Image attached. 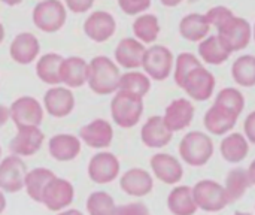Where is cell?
Here are the masks:
<instances>
[{
    "label": "cell",
    "mask_w": 255,
    "mask_h": 215,
    "mask_svg": "<svg viewBox=\"0 0 255 215\" xmlns=\"http://www.w3.org/2000/svg\"><path fill=\"white\" fill-rule=\"evenodd\" d=\"M173 132L164 123L163 115H151L140 127V141L146 148L161 150L173 139Z\"/></svg>",
    "instance_id": "obj_22"
},
{
    "label": "cell",
    "mask_w": 255,
    "mask_h": 215,
    "mask_svg": "<svg viewBox=\"0 0 255 215\" xmlns=\"http://www.w3.org/2000/svg\"><path fill=\"white\" fill-rule=\"evenodd\" d=\"M217 34L232 54L239 52L248 48L253 40V24L247 18L238 16L235 13L230 19L217 28Z\"/></svg>",
    "instance_id": "obj_6"
},
{
    "label": "cell",
    "mask_w": 255,
    "mask_h": 215,
    "mask_svg": "<svg viewBox=\"0 0 255 215\" xmlns=\"http://www.w3.org/2000/svg\"><path fill=\"white\" fill-rule=\"evenodd\" d=\"M45 144V133L37 126L16 127V133L9 142L10 154L19 157H31L37 154Z\"/></svg>",
    "instance_id": "obj_17"
},
{
    "label": "cell",
    "mask_w": 255,
    "mask_h": 215,
    "mask_svg": "<svg viewBox=\"0 0 255 215\" xmlns=\"http://www.w3.org/2000/svg\"><path fill=\"white\" fill-rule=\"evenodd\" d=\"M64 57L58 52H46L36 60L34 72L39 81L52 87L61 85V64Z\"/></svg>",
    "instance_id": "obj_27"
},
{
    "label": "cell",
    "mask_w": 255,
    "mask_h": 215,
    "mask_svg": "<svg viewBox=\"0 0 255 215\" xmlns=\"http://www.w3.org/2000/svg\"><path fill=\"white\" fill-rule=\"evenodd\" d=\"M9 57L19 66L36 63L40 57V42L31 31H21L13 36L9 45Z\"/></svg>",
    "instance_id": "obj_18"
},
{
    "label": "cell",
    "mask_w": 255,
    "mask_h": 215,
    "mask_svg": "<svg viewBox=\"0 0 255 215\" xmlns=\"http://www.w3.org/2000/svg\"><path fill=\"white\" fill-rule=\"evenodd\" d=\"M217 105L235 112L236 115H242L244 109H245V105H247V99L244 96V93L236 88V87H224L221 88L217 96H215V102Z\"/></svg>",
    "instance_id": "obj_37"
},
{
    "label": "cell",
    "mask_w": 255,
    "mask_h": 215,
    "mask_svg": "<svg viewBox=\"0 0 255 215\" xmlns=\"http://www.w3.org/2000/svg\"><path fill=\"white\" fill-rule=\"evenodd\" d=\"M67 13L63 0H39L31 10V21L37 30L51 34L64 27Z\"/></svg>",
    "instance_id": "obj_4"
},
{
    "label": "cell",
    "mask_w": 255,
    "mask_h": 215,
    "mask_svg": "<svg viewBox=\"0 0 255 215\" xmlns=\"http://www.w3.org/2000/svg\"><path fill=\"white\" fill-rule=\"evenodd\" d=\"M82 30L90 40L96 43H105L117 33V19L108 10H93L85 18Z\"/></svg>",
    "instance_id": "obj_15"
},
{
    "label": "cell",
    "mask_w": 255,
    "mask_h": 215,
    "mask_svg": "<svg viewBox=\"0 0 255 215\" xmlns=\"http://www.w3.org/2000/svg\"><path fill=\"white\" fill-rule=\"evenodd\" d=\"M121 67L108 55H96L88 61L87 85L97 96H111L118 91Z\"/></svg>",
    "instance_id": "obj_1"
},
{
    "label": "cell",
    "mask_w": 255,
    "mask_h": 215,
    "mask_svg": "<svg viewBox=\"0 0 255 215\" xmlns=\"http://www.w3.org/2000/svg\"><path fill=\"white\" fill-rule=\"evenodd\" d=\"M151 174L166 186H176L184 178V163L169 153H155L149 159Z\"/></svg>",
    "instance_id": "obj_14"
},
{
    "label": "cell",
    "mask_w": 255,
    "mask_h": 215,
    "mask_svg": "<svg viewBox=\"0 0 255 215\" xmlns=\"http://www.w3.org/2000/svg\"><path fill=\"white\" fill-rule=\"evenodd\" d=\"M42 105L45 112L52 118H66L69 117L76 105L73 90L66 85H52L49 87L42 97Z\"/></svg>",
    "instance_id": "obj_12"
},
{
    "label": "cell",
    "mask_w": 255,
    "mask_h": 215,
    "mask_svg": "<svg viewBox=\"0 0 255 215\" xmlns=\"http://www.w3.org/2000/svg\"><path fill=\"white\" fill-rule=\"evenodd\" d=\"M75 186L61 177H54L42 195V205L51 213H60L70 208L75 201Z\"/></svg>",
    "instance_id": "obj_11"
},
{
    "label": "cell",
    "mask_w": 255,
    "mask_h": 215,
    "mask_svg": "<svg viewBox=\"0 0 255 215\" xmlns=\"http://www.w3.org/2000/svg\"><path fill=\"white\" fill-rule=\"evenodd\" d=\"M28 169L22 157L9 154L0 162V190L9 195L24 190L25 175Z\"/></svg>",
    "instance_id": "obj_13"
},
{
    "label": "cell",
    "mask_w": 255,
    "mask_h": 215,
    "mask_svg": "<svg viewBox=\"0 0 255 215\" xmlns=\"http://www.w3.org/2000/svg\"><path fill=\"white\" fill-rule=\"evenodd\" d=\"M120 189L130 198H145L154 190V175L143 168H130L120 175Z\"/></svg>",
    "instance_id": "obj_20"
},
{
    "label": "cell",
    "mask_w": 255,
    "mask_h": 215,
    "mask_svg": "<svg viewBox=\"0 0 255 215\" xmlns=\"http://www.w3.org/2000/svg\"><path fill=\"white\" fill-rule=\"evenodd\" d=\"M247 169H248V175H250V180H251L253 186H255V159L250 163V166Z\"/></svg>",
    "instance_id": "obj_48"
},
{
    "label": "cell",
    "mask_w": 255,
    "mask_h": 215,
    "mask_svg": "<svg viewBox=\"0 0 255 215\" xmlns=\"http://www.w3.org/2000/svg\"><path fill=\"white\" fill-rule=\"evenodd\" d=\"M84 145L91 150H108L114 142V127L112 123L105 118H94L84 124L78 133Z\"/></svg>",
    "instance_id": "obj_16"
},
{
    "label": "cell",
    "mask_w": 255,
    "mask_h": 215,
    "mask_svg": "<svg viewBox=\"0 0 255 215\" xmlns=\"http://www.w3.org/2000/svg\"><path fill=\"white\" fill-rule=\"evenodd\" d=\"M131 30H133V36L137 40H140L143 45H146V46L154 45L161 33L160 19L155 13L143 12V13L134 16Z\"/></svg>",
    "instance_id": "obj_31"
},
{
    "label": "cell",
    "mask_w": 255,
    "mask_h": 215,
    "mask_svg": "<svg viewBox=\"0 0 255 215\" xmlns=\"http://www.w3.org/2000/svg\"><path fill=\"white\" fill-rule=\"evenodd\" d=\"M197 55L203 61V64L208 66H220L224 64L232 52L224 46V43L220 40L218 34H209L203 40L199 42L197 46Z\"/></svg>",
    "instance_id": "obj_30"
},
{
    "label": "cell",
    "mask_w": 255,
    "mask_h": 215,
    "mask_svg": "<svg viewBox=\"0 0 255 215\" xmlns=\"http://www.w3.org/2000/svg\"><path fill=\"white\" fill-rule=\"evenodd\" d=\"M205 15H206V18H208V21H209L211 27L218 28V27H220V25H223L227 19H230V18L235 15V12H233L230 7L220 4V6H214V7H211Z\"/></svg>",
    "instance_id": "obj_40"
},
{
    "label": "cell",
    "mask_w": 255,
    "mask_h": 215,
    "mask_svg": "<svg viewBox=\"0 0 255 215\" xmlns=\"http://www.w3.org/2000/svg\"><path fill=\"white\" fill-rule=\"evenodd\" d=\"M188 1H191V3H194V1H199V0H188Z\"/></svg>",
    "instance_id": "obj_54"
},
{
    "label": "cell",
    "mask_w": 255,
    "mask_h": 215,
    "mask_svg": "<svg viewBox=\"0 0 255 215\" xmlns=\"http://www.w3.org/2000/svg\"><path fill=\"white\" fill-rule=\"evenodd\" d=\"M4 36H6V30H4V25H3L1 21H0V45H1L3 40H4Z\"/></svg>",
    "instance_id": "obj_50"
},
{
    "label": "cell",
    "mask_w": 255,
    "mask_h": 215,
    "mask_svg": "<svg viewBox=\"0 0 255 215\" xmlns=\"http://www.w3.org/2000/svg\"><path fill=\"white\" fill-rule=\"evenodd\" d=\"M239 120V115L235 112L212 103L203 115V126L209 135L214 136H226L227 133L233 132Z\"/></svg>",
    "instance_id": "obj_24"
},
{
    "label": "cell",
    "mask_w": 255,
    "mask_h": 215,
    "mask_svg": "<svg viewBox=\"0 0 255 215\" xmlns=\"http://www.w3.org/2000/svg\"><path fill=\"white\" fill-rule=\"evenodd\" d=\"M199 64H203V61L199 58V55L193 52H181L175 57V64H173V82L181 87L184 78Z\"/></svg>",
    "instance_id": "obj_38"
},
{
    "label": "cell",
    "mask_w": 255,
    "mask_h": 215,
    "mask_svg": "<svg viewBox=\"0 0 255 215\" xmlns=\"http://www.w3.org/2000/svg\"><path fill=\"white\" fill-rule=\"evenodd\" d=\"M118 7L130 16H137L143 12H148V9L152 4V0H117Z\"/></svg>",
    "instance_id": "obj_39"
},
{
    "label": "cell",
    "mask_w": 255,
    "mask_h": 215,
    "mask_svg": "<svg viewBox=\"0 0 255 215\" xmlns=\"http://www.w3.org/2000/svg\"><path fill=\"white\" fill-rule=\"evenodd\" d=\"M173 64H175V55L166 45L154 43L146 46L143 61H142V70L157 82L166 81L173 73Z\"/></svg>",
    "instance_id": "obj_5"
},
{
    "label": "cell",
    "mask_w": 255,
    "mask_h": 215,
    "mask_svg": "<svg viewBox=\"0 0 255 215\" xmlns=\"http://www.w3.org/2000/svg\"><path fill=\"white\" fill-rule=\"evenodd\" d=\"M3 4H6V6H10V7H13V6H18V4H21L22 3V0H0Z\"/></svg>",
    "instance_id": "obj_49"
},
{
    "label": "cell",
    "mask_w": 255,
    "mask_h": 215,
    "mask_svg": "<svg viewBox=\"0 0 255 215\" xmlns=\"http://www.w3.org/2000/svg\"><path fill=\"white\" fill-rule=\"evenodd\" d=\"M253 40L255 42V22L253 24Z\"/></svg>",
    "instance_id": "obj_52"
},
{
    "label": "cell",
    "mask_w": 255,
    "mask_h": 215,
    "mask_svg": "<svg viewBox=\"0 0 255 215\" xmlns=\"http://www.w3.org/2000/svg\"><path fill=\"white\" fill-rule=\"evenodd\" d=\"M179 159L191 168H203L211 162L215 153V145L209 133L193 130L184 135L178 147Z\"/></svg>",
    "instance_id": "obj_2"
},
{
    "label": "cell",
    "mask_w": 255,
    "mask_h": 215,
    "mask_svg": "<svg viewBox=\"0 0 255 215\" xmlns=\"http://www.w3.org/2000/svg\"><path fill=\"white\" fill-rule=\"evenodd\" d=\"M82 141L78 135L57 133L48 139V153L52 160L58 163H67L78 159L82 151Z\"/></svg>",
    "instance_id": "obj_23"
},
{
    "label": "cell",
    "mask_w": 255,
    "mask_h": 215,
    "mask_svg": "<svg viewBox=\"0 0 255 215\" xmlns=\"http://www.w3.org/2000/svg\"><path fill=\"white\" fill-rule=\"evenodd\" d=\"M146 45H143L134 36H127L117 43L114 49V60L124 70L142 69Z\"/></svg>",
    "instance_id": "obj_21"
},
{
    "label": "cell",
    "mask_w": 255,
    "mask_h": 215,
    "mask_svg": "<svg viewBox=\"0 0 255 215\" xmlns=\"http://www.w3.org/2000/svg\"><path fill=\"white\" fill-rule=\"evenodd\" d=\"M114 215H151V213L143 202H128L117 205Z\"/></svg>",
    "instance_id": "obj_41"
},
{
    "label": "cell",
    "mask_w": 255,
    "mask_h": 215,
    "mask_svg": "<svg viewBox=\"0 0 255 215\" xmlns=\"http://www.w3.org/2000/svg\"><path fill=\"white\" fill-rule=\"evenodd\" d=\"M166 205L172 215H196L199 211L190 186H175L167 195Z\"/></svg>",
    "instance_id": "obj_28"
},
{
    "label": "cell",
    "mask_w": 255,
    "mask_h": 215,
    "mask_svg": "<svg viewBox=\"0 0 255 215\" xmlns=\"http://www.w3.org/2000/svg\"><path fill=\"white\" fill-rule=\"evenodd\" d=\"M7 207V199H6V193L3 190H0V215L6 211Z\"/></svg>",
    "instance_id": "obj_45"
},
{
    "label": "cell",
    "mask_w": 255,
    "mask_h": 215,
    "mask_svg": "<svg viewBox=\"0 0 255 215\" xmlns=\"http://www.w3.org/2000/svg\"><path fill=\"white\" fill-rule=\"evenodd\" d=\"M179 88L193 102H206L215 94L217 79L205 64H199L184 78Z\"/></svg>",
    "instance_id": "obj_8"
},
{
    "label": "cell",
    "mask_w": 255,
    "mask_h": 215,
    "mask_svg": "<svg viewBox=\"0 0 255 215\" xmlns=\"http://www.w3.org/2000/svg\"><path fill=\"white\" fill-rule=\"evenodd\" d=\"M10 120V112H9V106L0 103V127H3L7 121Z\"/></svg>",
    "instance_id": "obj_44"
},
{
    "label": "cell",
    "mask_w": 255,
    "mask_h": 215,
    "mask_svg": "<svg viewBox=\"0 0 255 215\" xmlns=\"http://www.w3.org/2000/svg\"><path fill=\"white\" fill-rule=\"evenodd\" d=\"M250 148H251V144L242 132L227 133L226 136H223V141L220 144L221 157L230 165L242 163L248 157Z\"/></svg>",
    "instance_id": "obj_25"
},
{
    "label": "cell",
    "mask_w": 255,
    "mask_h": 215,
    "mask_svg": "<svg viewBox=\"0 0 255 215\" xmlns=\"http://www.w3.org/2000/svg\"><path fill=\"white\" fill-rule=\"evenodd\" d=\"M194 199L197 208L203 213H220L224 211L229 205V196L223 184L215 180H200L193 186Z\"/></svg>",
    "instance_id": "obj_7"
},
{
    "label": "cell",
    "mask_w": 255,
    "mask_h": 215,
    "mask_svg": "<svg viewBox=\"0 0 255 215\" xmlns=\"http://www.w3.org/2000/svg\"><path fill=\"white\" fill-rule=\"evenodd\" d=\"M184 0H160V3L166 7H176L182 3Z\"/></svg>",
    "instance_id": "obj_46"
},
{
    "label": "cell",
    "mask_w": 255,
    "mask_h": 215,
    "mask_svg": "<svg viewBox=\"0 0 255 215\" xmlns=\"http://www.w3.org/2000/svg\"><path fill=\"white\" fill-rule=\"evenodd\" d=\"M223 186L227 192L230 204L241 201L247 195V192L253 187V183L248 175V169H245V168L230 169L226 177V183Z\"/></svg>",
    "instance_id": "obj_34"
},
{
    "label": "cell",
    "mask_w": 255,
    "mask_h": 215,
    "mask_svg": "<svg viewBox=\"0 0 255 215\" xmlns=\"http://www.w3.org/2000/svg\"><path fill=\"white\" fill-rule=\"evenodd\" d=\"M88 61L79 55L64 57L61 64V84L75 90L87 85Z\"/></svg>",
    "instance_id": "obj_26"
},
{
    "label": "cell",
    "mask_w": 255,
    "mask_h": 215,
    "mask_svg": "<svg viewBox=\"0 0 255 215\" xmlns=\"http://www.w3.org/2000/svg\"><path fill=\"white\" fill-rule=\"evenodd\" d=\"M194 117H196V108L193 100L188 97H178L172 100L166 106L163 114L164 123L173 133L187 130L193 124Z\"/></svg>",
    "instance_id": "obj_19"
},
{
    "label": "cell",
    "mask_w": 255,
    "mask_h": 215,
    "mask_svg": "<svg viewBox=\"0 0 255 215\" xmlns=\"http://www.w3.org/2000/svg\"><path fill=\"white\" fill-rule=\"evenodd\" d=\"M151 87H152V79L143 70L134 69L121 73L118 90L145 99V96H148V93L151 91Z\"/></svg>",
    "instance_id": "obj_33"
},
{
    "label": "cell",
    "mask_w": 255,
    "mask_h": 215,
    "mask_svg": "<svg viewBox=\"0 0 255 215\" xmlns=\"http://www.w3.org/2000/svg\"><path fill=\"white\" fill-rule=\"evenodd\" d=\"M55 215H84L79 210L76 208H67V210H63L60 213H55Z\"/></svg>",
    "instance_id": "obj_47"
},
{
    "label": "cell",
    "mask_w": 255,
    "mask_h": 215,
    "mask_svg": "<svg viewBox=\"0 0 255 215\" xmlns=\"http://www.w3.org/2000/svg\"><path fill=\"white\" fill-rule=\"evenodd\" d=\"M211 24L206 18L205 13H197V12H191L187 13L181 18L179 21V34L188 40V42H200L203 40L206 36L211 34Z\"/></svg>",
    "instance_id": "obj_29"
},
{
    "label": "cell",
    "mask_w": 255,
    "mask_h": 215,
    "mask_svg": "<svg viewBox=\"0 0 255 215\" xmlns=\"http://www.w3.org/2000/svg\"><path fill=\"white\" fill-rule=\"evenodd\" d=\"M9 112H10V121L15 124V127H25V126L40 127L46 114L42 102L28 94L16 97L10 103Z\"/></svg>",
    "instance_id": "obj_10"
},
{
    "label": "cell",
    "mask_w": 255,
    "mask_h": 215,
    "mask_svg": "<svg viewBox=\"0 0 255 215\" xmlns=\"http://www.w3.org/2000/svg\"><path fill=\"white\" fill-rule=\"evenodd\" d=\"M109 108H111V118L114 124H117L120 129L136 127L140 123L143 112H145L143 97L126 93L121 90L112 94Z\"/></svg>",
    "instance_id": "obj_3"
},
{
    "label": "cell",
    "mask_w": 255,
    "mask_h": 215,
    "mask_svg": "<svg viewBox=\"0 0 255 215\" xmlns=\"http://www.w3.org/2000/svg\"><path fill=\"white\" fill-rule=\"evenodd\" d=\"M232 79L244 88L255 87V55H239L232 64Z\"/></svg>",
    "instance_id": "obj_35"
},
{
    "label": "cell",
    "mask_w": 255,
    "mask_h": 215,
    "mask_svg": "<svg viewBox=\"0 0 255 215\" xmlns=\"http://www.w3.org/2000/svg\"><path fill=\"white\" fill-rule=\"evenodd\" d=\"M244 135L251 145H255V111L250 112L244 121Z\"/></svg>",
    "instance_id": "obj_43"
},
{
    "label": "cell",
    "mask_w": 255,
    "mask_h": 215,
    "mask_svg": "<svg viewBox=\"0 0 255 215\" xmlns=\"http://www.w3.org/2000/svg\"><path fill=\"white\" fill-rule=\"evenodd\" d=\"M115 208V199L103 190L90 193L85 201V211L88 215H114Z\"/></svg>",
    "instance_id": "obj_36"
},
{
    "label": "cell",
    "mask_w": 255,
    "mask_h": 215,
    "mask_svg": "<svg viewBox=\"0 0 255 215\" xmlns=\"http://www.w3.org/2000/svg\"><path fill=\"white\" fill-rule=\"evenodd\" d=\"M87 175L94 184H111L121 175V162L114 153L108 150H100L88 160Z\"/></svg>",
    "instance_id": "obj_9"
},
{
    "label": "cell",
    "mask_w": 255,
    "mask_h": 215,
    "mask_svg": "<svg viewBox=\"0 0 255 215\" xmlns=\"http://www.w3.org/2000/svg\"><path fill=\"white\" fill-rule=\"evenodd\" d=\"M1 159H3V150H1V145H0V162H1Z\"/></svg>",
    "instance_id": "obj_53"
},
{
    "label": "cell",
    "mask_w": 255,
    "mask_h": 215,
    "mask_svg": "<svg viewBox=\"0 0 255 215\" xmlns=\"http://www.w3.org/2000/svg\"><path fill=\"white\" fill-rule=\"evenodd\" d=\"M63 3L66 4L67 10L70 13L82 15V13L91 12V9L94 7L96 0H63Z\"/></svg>",
    "instance_id": "obj_42"
},
{
    "label": "cell",
    "mask_w": 255,
    "mask_h": 215,
    "mask_svg": "<svg viewBox=\"0 0 255 215\" xmlns=\"http://www.w3.org/2000/svg\"><path fill=\"white\" fill-rule=\"evenodd\" d=\"M55 177V174L48 169V168H34L27 172L25 175V183H24V192L27 196L34 202L40 204L42 202V195L49 184V181Z\"/></svg>",
    "instance_id": "obj_32"
},
{
    "label": "cell",
    "mask_w": 255,
    "mask_h": 215,
    "mask_svg": "<svg viewBox=\"0 0 255 215\" xmlns=\"http://www.w3.org/2000/svg\"><path fill=\"white\" fill-rule=\"evenodd\" d=\"M233 215H254L251 214V213H247V211H236Z\"/></svg>",
    "instance_id": "obj_51"
}]
</instances>
